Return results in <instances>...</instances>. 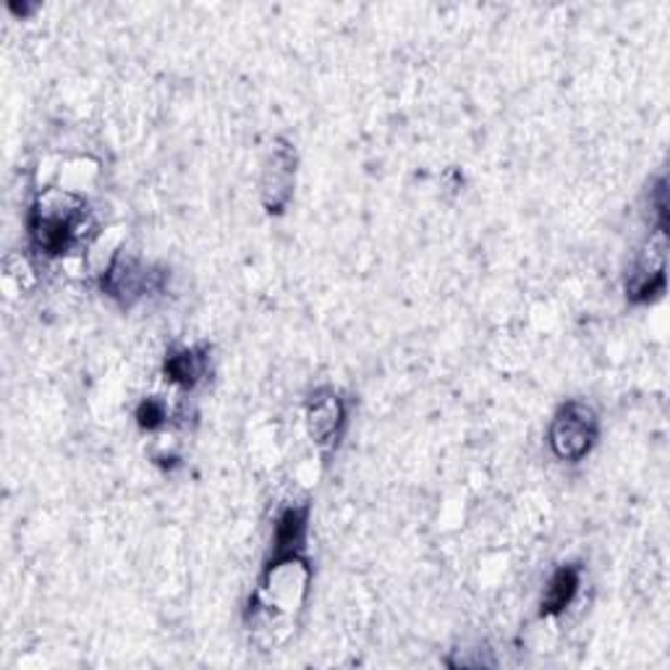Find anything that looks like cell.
<instances>
[{"label":"cell","instance_id":"3957f363","mask_svg":"<svg viewBox=\"0 0 670 670\" xmlns=\"http://www.w3.org/2000/svg\"><path fill=\"white\" fill-rule=\"evenodd\" d=\"M346 425V407L333 390H318L307 407V427L314 442L331 448L338 442L340 429Z\"/></svg>","mask_w":670,"mask_h":670},{"label":"cell","instance_id":"8992f818","mask_svg":"<svg viewBox=\"0 0 670 670\" xmlns=\"http://www.w3.org/2000/svg\"><path fill=\"white\" fill-rule=\"evenodd\" d=\"M579 592V571L574 566H564L550 579L545 597H542V616H558L571 605Z\"/></svg>","mask_w":670,"mask_h":670},{"label":"cell","instance_id":"5b68a950","mask_svg":"<svg viewBox=\"0 0 670 670\" xmlns=\"http://www.w3.org/2000/svg\"><path fill=\"white\" fill-rule=\"evenodd\" d=\"M307 542V508L283 511L275 524V561L299 558Z\"/></svg>","mask_w":670,"mask_h":670},{"label":"cell","instance_id":"ba28073f","mask_svg":"<svg viewBox=\"0 0 670 670\" xmlns=\"http://www.w3.org/2000/svg\"><path fill=\"white\" fill-rule=\"evenodd\" d=\"M137 416H139V425L155 429L163 425V420H166V407H163L160 401H153V398H150V401H144L142 407H139Z\"/></svg>","mask_w":670,"mask_h":670},{"label":"cell","instance_id":"6da1fadb","mask_svg":"<svg viewBox=\"0 0 670 670\" xmlns=\"http://www.w3.org/2000/svg\"><path fill=\"white\" fill-rule=\"evenodd\" d=\"M87 210L72 194L50 192L35 205L29 218L31 242L46 255H63L72 249L85 231Z\"/></svg>","mask_w":670,"mask_h":670},{"label":"cell","instance_id":"52a82bcc","mask_svg":"<svg viewBox=\"0 0 670 670\" xmlns=\"http://www.w3.org/2000/svg\"><path fill=\"white\" fill-rule=\"evenodd\" d=\"M205 364H207L205 351L183 349L179 353H173V357H168L166 372L173 383L192 388V385H197L199 377L205 375Z\"/></svg>","mask_w":670,"mask_h":670},{"label":"cell","instance_id":"7a4b0ae2","mask_svg":"<svg viewBox=\"0 0 670 670\" xmlns=\"http://www.w3.org/2000/svg\"><path fill=\"white\" fill-rule=\"evenodd\" d=\"M597 438V416L590 407L579 401H568L555 414L553 427H550V446L555 456L564 461H579L590 453Z\"/></svg>","mask_w":670,"mask_h":670},{"label":"cell","instance_id":"277c9868","mask_svg":"<svg viewBox=\"0 0 670 670\" xmlns=\"http://www.w3.org/2000/svg\"><path fill=\"white\" fill-rule=\"evenodd\" d=\"M103 288L124 301H134L153 288V273L131 259H116L103 278Z\"/></svg>","mask_w":670,"mask_h":670}]
</instances>
